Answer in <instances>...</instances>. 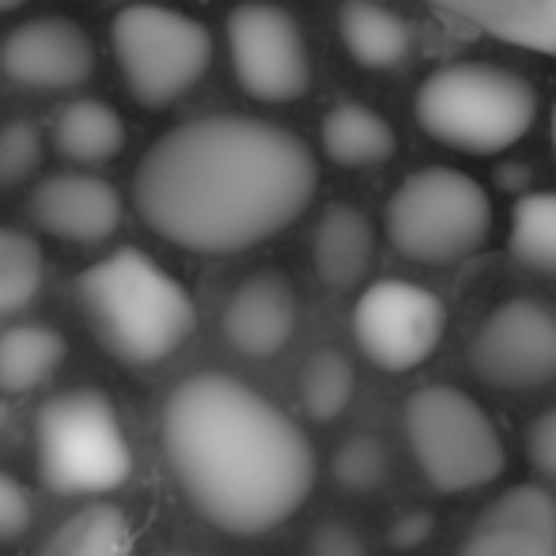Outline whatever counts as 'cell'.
<instances>
[{
	"label": "cell",
	"instance_id": "cell-1",
	"mask_svg": "<svg viewBox=\"0 0 556 556\" xmlns=\"http://www.w3.org/2000/svg\"><path fill=\"white\" fill-rule=\"evenodd\" d=\"M318 163L295 132L213 114L163 132L132 170V205L160 239L193 254H239L285 231L315 201Z\"/></svg>",
	"mask_w": 556,
	"mask_h": 556
},
{
	"label": "cell",
	"instance_id": "cell-2",
	"mask_svg": "<svg viewBox=\"0 0 556 556\" xmlns=\"http://www.w3.org/2000/svg\"><path fill=\"white\" fill-rule=\"evenodd\" d=\"M160 435L186 500L224 534H269L315 489V446L303 428L235 375L201 371L178 382Z\"/></svg>",
	"mask_w": 556,
	"mask_h": 556
},
{
	"label": "cell",
	"instance_id": "cell-3",
	"mask_svg": "<svg viewBox=\"0 0 556 556\" xmlns=\"http://www.w3.org/2000/svg\"><path fill=\"white\" fill-rule=\"evenodd\" d=\"M76 300L96 341L129 367L175 356L198 330L190 292L132 247L88 265L76 280Z\"/></svg>",
	"mask_w": 556,
	"mask_h": 556
},
{
	"label": "cell",
	"instance_id": "cell-4",
	"mask_svg": "<svg viewBox=\"0 0 556 556\" xmlns=\"http://www.w3.org/2000/svg\"><path fill=\"white\" fill-rule=\"evenodd\" d=\"M538 117V88L511 68L454 61L420 84L417 122L432 140L469 155L515 148Z\"/></svg>",
	"mask_w": 556,
	"mask_h": 556
},
{
	"label": "cell",
	"instance_id": "cell-5",
	"mask_svg": "<svg viewBox=\"0 0 556 556\" xmlns=\"http://www.w3.org/2000/svg\"><path fill=\"white\" fill-rule=\"evenodd\" d=\"M35 458L46 489L61 496L111 492L132 473L125 428L99 390H65L38 409Z\"/></svg>",
	"mask_w": 556,
	"mask_h": 556
},
{
	"label": "cell",
	"instance_id": "cell-6",
	"mask_svg": "<svg viewBox=\"0 0 556 556\" xmlns=\"http://www.w3.org/2000/svg\"><path fill=\"white\" fill-rule=\"evenodd\" d=\"M387 235L402 257L451 265L477 254L492 235V201L477 178L454 167H425L394 190Z\"/></svg>",
	"mask_w": 556,
	"mask_h": 556
},
{
	"label": "cell",
	"instance_id": "cell-7",
	"mask_svg": "<svg viewBox=\"0 0 556 556\" xmlns=\"http://www.w3.org/2000/svg\"><path fill=\"white\" fill-rule=\"evenodd\" d=\"M111 46L129 96L148 111L178 103L213 65L205 23L163 4H129L114 15Z\"/></svg>",
	"mask_w": 556,
	"mask_h": 556
},
{
	"label": "cell",
	"instance_id": "cell-8",
	"mask_svg": "<svg viewBox=\"0 0 556 556\" xmlns=\"http://www.w3.org/2000/svg\"><path fill=\"white\" fill-rule=\"evenodd\" d=\"M405 435L428 484L473 492L504 473V443L489 413L454 387H420L405 402Z\"/></svg>",
	"mask_w": 556,
	"mask_h": 556
},
{
	"label": "cell",
	"instance_id": "cell-9",
	"mask_svg": "<svg viewBox=\"0 0 556 556\" xmlns=\"http://www.w3.org/2000/svg\"><path fill=\"white\" fill-rule=\"evenodd\" d=\"M235 80L257 103H295L311 88V53L300 23L269 0H247L227 15Z\"/></svg>",
	"mask_w": 556,
	"mask_h": 556
},
{
	"label": "cell",
	"instance_id": "cell-10",
	"mask_svg": "<svg viewBox=\"0 0 556 556\" xmlns=\"http://www.w3.org/2000/svg\"><path fill=\"white\" fill-rule=\"evenodd\" d=\"M446 330L440 295L413 280H379L356 300L352 333L382 371H413L435 352Z\"/></svg>",
	"mask_w": 556,
	"mask_h": 556
},
{
	"label": "cell",
	"instance_id": "cell-11",
	"mask_svg": "<svg viewBox=\"0 0 556 556\" xmlns=\"http://www.w3.org/2000/svg\"><path fill=\"white\" fill-rule=\"evenodd\" d=\"M469 367L496 390H534L556 379V315L534 300H507L469 341Z\"/></svg>",
	"mask_w": 556,
	"mask_h": 556
},
{
	"label": "cell",
	"instance_id": "cell-12",
	"mask_svg": "<svg viewBox=\"0 0 556 556\" xmlns=\"http://www.w3.org/2000/svg\"><path fill=\"white\" fill-rule=\"evenodd\" d=\"M0 68L23 88L68 91L96 73V46L80 23L65 15L20 23L0 46Z\"/></svg>",
	"mask_w": 556,
	"mask_h": 556
},
{
	"label": "cell",
	"instance_id": "cell-13",
	"mask_svg": "<svg viewBox=\"0 0 556 556\" xmlns=\"http://www.w3.org/2000/svg\"><path fill=\"white\" fill-rule=\"evenodd\" d=\"M27 213L53 239L99 247L122 227V193L106 178L68 170V175H50L35 186Z\"/></svg>",
	"mask_w": 556,
	"mask_h": 556
},
{
	"label": "cell",
	"instance_id": "cell-14",
	"mask_svg": "<svg viewBox=\"0 0 556 556\" xmlns=\"http://www.w3.org/2000/svg\"><path fill=\"white\" fill-rule=\"evenodd\" d=\"M458 556H556V504L538 484H515L466 534Z\"/></svg>",
	"mask_w": 556,
	"mask_h": 556
},
{
	"label": "cell",
	"instance_id": "cell-15",
	"mask_svg": "<svg viewBox=\"0 0 556 556\" xmlns=\"http://www.w3.org/2000/svg\"><path fill=\"white\" fill-rule=\"evenodd\" d=\"M300 323V300L288 277L265 269L247 277L224 307V337L250 359H269L292 341Z\"/></svg>",
	"mask_w": 556,
	"mask_h": 556
},
{
	"label": "cell",
	"instance_id": "cell-16",
	"mask_svg": "<svg viewBox=\"0 0 556 556\" xmlns=\"http://www.w3.org/2000/svg\"><path fill=\"white\" fill-rule=\"evenodd\" d=\"M428 4L507 46L556 58V0H428Z\"/></svg>",
	"mask_w": 556,
	"mask_h": 556
},
{
	"label": "cell",
	"instance_id": "cell-17",
	"mask_svg": "<svg viewBox=\"0 0 556 556\" xmlns=\"http://www.w3.org/2000/svg\"><path fill=\"white\" fill-rule=\"evenodd\" d=\"M337 27L344 50L364 68H397L413 53V27L379 0H344Z\"/></svg>",
	"mask_w": 556,
	"mask_h": 556
},
{
	"label": "cell",
	"instance_id": "cell-18",
	"mask_svg": "<svg viewBox=\"0 0 556 556\" xmlns=\"http://www.w3.org/2000/svg\"><path fill=\"white\" fill-rule=\"evenodd\" d=\"M375 257V227L356 205H330L315 227V269L330 288H352Z\"/></svg>",
	"mask_w": 556,
	"mask_h": 556
},
{
	"label": "cell",
	"instance_id": "cell-19",
	"mask_svg": "<svg viewBox=\"0 0 556 556\" xmlns=\"http://www.w3.org/2000/svg\"><path fill=\"white\" fill-rule=\"evenodd\" d=\"M323 148L337 167H375L397 148V132L379 111L364 103H337L323 117Z\"/></svg>",
	"mask_w": 556,
	"mask_h": 556
},
{
	"label": "cell",
	"instance_id": "cell-20",
	"mask_svg": "<svg viewBox=\"0 0 556 556\" xmlns=\"http://www.w3.org/2000/svg\"><path fill=\"white\" fill-rule=\"evenodd\" d=\"M53 144L73 163H111L125 144V125L114 106L99 99H73L53 117Z\"/></svg>",
	"mask_w": 556,
	"mask_h": 556
},
{
	"label": "cell",
	"instance_id": "cell-21",
	"mask_svg": "<svg viewBox=\"0 0 556 556\" xmlns=\"http://www.w3.org/2000/svg\"><path fill=\"white\" fill-rule=\"evenodd\" d=\"M68 344L50 326H12L0 333V390L27 394L58 375L65 364Z\"/></svg>",
	"mask_w": 556,
	"mask_h": 556
},
{
	"label": "cell",
	"instance_id": "cell-22",
	"mask_svg": "<svg viewBox=\"0 0 556 556\" xmlns=\"http://www.w3.org/2000/svg\"><path fill=\"white\" fill-rule=\"evenodd\" d=\"M35 556H132V527L122 507L91 504L68 515Z\"/></svg>",
	"mask_w": 556,
	"mask_h": 556
},
{
	"label": "cell",
	"instance_id": "cell-23",
	"mask_svg": "<svg viewBox=\"0 0 556 556\" xmlns=\"http://www.w3.org/2000/svg\"><path fill=\"white\" fill-rule=\"evenodd\" d=\"M356 394V371L337 349H318L300 371L303 409L315 420H337Z\"/></svg>",
	"mask_w": 556,
	"mask_h": 556
},
{
	"label": "cell",
	"instance_id": "cell-24",
	"mask_svg": "<svg viewBox=\"0 0 556 556\" xmlns=\"http://www.w3.org/2000/svg\"><path fill=\"white\" fill-rule=\"evenodd\" d=\"M511 254L527 269L556 273V193H527L511 213Z\"/></svg>",
	"mask_w": 556,
	"mask_h": 556
},
{
	"label": "cell",
	"instance_id": "cell-25",
	"mask_svg": "<svg viewBox=\"0 0 556 556\" xmlns=\"http://www.w3.org/2000/svg\"><path fill=\"white\" fill-rule=\"evenodd\" d=\"M42 288V250L30 235L0 227V318L30 307Z\"/></svg>",
	"mask_w": 556,
	"mask_h": 556
},
{
	"label": "cell",
	"instance_id": "cell-26",
	"mask_svg": "<svg viewBox=\"0 0 556 556\" xmlns=\"http://www.w3.org/2000/svg\"><path fill=\"white\" fill-rule=\"evenodd\" d=\"M387 477V451L375 435H352L333 454V481L349 492H371Z\"/></svg>",
	"mask_w": 556,
	"mask_h": 556
},
{
	"label": "cell",
	"instance_id": "cell-27",
	"mask_svg": "<svg viewBox=\"0 0 556 556\" xmlns=\"http://www.w3.org/2000/svg\"><path fill=\"white\" fill-rule=\"evenodd\" d=\"M42 163V132L35 122H12L0 129V190L27 182Z\"/></svg>",
	"mask_w": 556,
	"mask_h": 556
},
{
	"label": "cell",
	"instance_id": "cell-28",
	"mask_svg": "<svg viewBox=\"0 0 556 556\" xmlns=\"http://www.w3.org/2000/svg\"><path fill=\"white\" fill-rule=\"evenodd\" d=\"M35 519V504L23 481H15L12 473H0V545L15 542L23 530Z\"/></svg>",
	"mask_w": 556,
	"mask_h": 556
},
{
	"label": "cell",
	"instance_id": "cell-29",
	"mask_svg": "<svg viewBox=\"0 0 556 556\" xmlns=\"http://www.w3.org/2000/svg\"><path fill=\"white\" fill-rule=\"evenodd\" d=\"M527 458L545 477H556V409L542 413L527 432Z\"/></svg>",
	"mask_w": 556,
	"mask_h": 556
},
{
	"label": "cell",
	"instance_id": "cell-30",
	"mask_svg": "<svg viewBox=\"0 0 556 556\" xmlns=\"http://www.w3.org/2000/svg\"><path fill=\"white\" fill-rule=\"evenodd\" d=\"M311 556H367V545L344 522H323L311 534Z\"/></svg>",
	"mask_w": 556,
	"mask_h": 556
},
{
	"label": "cell",
	"instance_id": "cell-31",
	"mask_svg": "<svg viewBox=\"0 0 556 556\" xmlns=\"http://www.w3.org/2000/svg\"><path fill=\"white\" fill-rule=\"evenodd\" d=\"M8 425H12V409H8V405L0 402V435L8 432Z\"/></svg>",
	"mask_w": 556,
	"mask_h": 556
},
{
	"label": "cell",
	"instance_id": "cell-32",
	"mask_svg": "<svg viewBox=\"0 0 556 556\" xmlns=\"http://www.w3.org/2000/svg\"><path fill=\"white\" fill-rule=\"evenodd\" d=\"M20 4H27V0H0V12H15Z\"/></svg>",
	"mask_w": 556,
	"mask_h": 556
},
{
	"label": "cell",
	"instance_id": "cell-33",
	"mask_svg": "<svg viewBox=\"0 0 556 556\" xmlns=\"http://www.w3.org/2000/svg\"><path fill=\"white\" fill-rule=\"evenodd\" d=\"M553 144H556V106H553Z\"/></svg>",
	"mask_w": 556,
	"mask_h": 556
},
{
	"label": "cell",
	"instance_id": "cell-34",
	"mask_svg": "<svg viewBox=\"0 0 556 556\" xmlns=\"http://www.w3.org/2000/svg\"><path fill=\"white\" fill-rule=\"evenodd\" d=\"M170 556H201V553H170Z\"/></svg>",
	"mask_w": 556,
	"mask_h": 556
}]
</instances>
